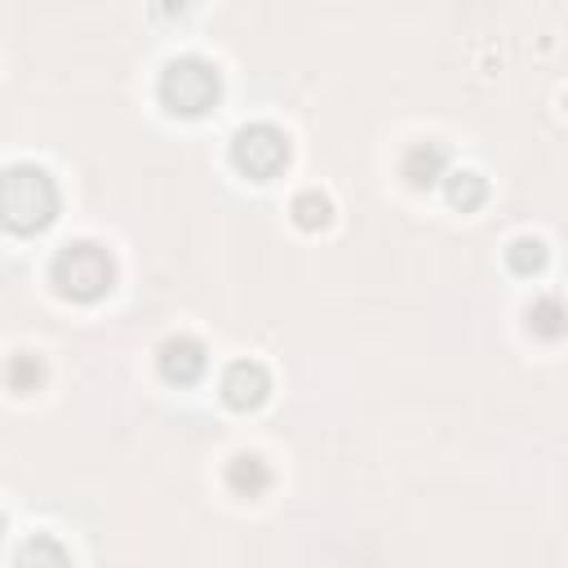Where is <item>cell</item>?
I'll return each instance as SVG.
<instances>
[{
    "mask_svg": "<svg viewBox=\"0 0 568 568\" xmlns=\"http://www.w3.org/2000/svg\"><path fill=\"white\" fill-rule=\"evenodd\" d=\"M484 195H488V182L479 173H470V169L448 173V200L457 209H475V204H484Z\"/></svg>",
    "mask_w": 568,
    "mask_h": 568,
    "instance_id": "11",
    "label": "cell"
},
{
    "mask_svg": "<svg viewBox=\"0 0 568 568\" xmlns=\"http://www.w3.org/2000/svg\"><path fill=\"white\" fill-rule=\"evenodd\" d=\"M58 213V186L40 164H13L4 173V222L13 231H40Z\"/></svg>",
    "mask_w": 568,
    "mask_h": 568,
    "instance_id": "2",
    "label": "cell"
},
{
    "mask_svg": "<svg viewBox=\"0 0 568 568\" xmlns=\"http://www.w3.org/2000/svg\"><path fill=\"white\" fill-rule=\"evenodd\" d=\"M506 262H510V271L532 275V271H541V266H546V244H541L537 235H519V240H510Z\"/></svg>",
    "mask_w": 568,
    "mask_h": 568,
    "instance_id": "12",
    "label": "cell"
},
{
    "mask_svg": "<svg viewBox=\"0 0 568 568\" xmlns=\"http://www.w3.org/2000/svg\"><path fill=\"white\" fill-rule=\"evenodd\" d=\"M40 377H44V368H40V359H36V355H13V359H9V386H13L18 395L36 390V386H40Z\"/></svg>",
    "mask_w": 568,
    "mask_h": 568,
    "instance_id": "13",
    "label": "cell"
},
{
    "mask_svg": "<svg viewBox=\"0 0 568 568\" xmlns=\"http://www.w3.org/2000/svg\"><path fill=\"white\" fill-rule=\"evenodd\" d=\"M226 488L235 493V497H262L266 488H271V466L257 457V453H240V457H231V466H226Z\"/></svg>",
    "mask_w": 568,
    "mask_h": 568,
    "instance_id": "8",
    "label": "cell"
},
{
    "mask_svg": "<svg viewBox=\"0 0 568 568\" xmlns=\"http://www.w3.org/2000/svg\"><path fill=\"white\" fill-rule=\"evenodd\" d=\"M217 67L186 53V58H173L164 71H160V102L173 111V115H204L213 102H217Z\"/></svg>",
    "mask_w": 568,
    "mask_h": 568,
    "instance_id": "3",
    "label": "cell"
},
{
    "mask_svg": "<svg viewBox=\"0 0 568 568\" xmlns=\"http://www.w3.org/2000/svg\"><path fill=\"white\" fill-rule=\"evenodd\" d=\"M564 102H568V98H564Z\"/></svg>",
    "mask_w": 568,
    "mask_h": 568,
    "instance_id": "15",
    "label": "cell"
},
{
    "mask_svg": "<svg viewBox=\"0 0 568 568\" xmlns=\"http://www.w3.org/2000/svg\"><path fill=\"white\" fill-rule=\"evenodd\" d=\"M231 160H235L240 173L266 182L288 164V138L275 124H244L231 142Z\"/></svg>",
    "mask_w": 568,
    "mask_h": 568,
    "instance_id": "4",
    "label": "cell"
},
{
    "mask_svg": "<svg viewBox=\"0 0 568 568\" xmlns=\"http://www.w3.org/2000/svg\"><path fill=\"white\" fill-rule=\"evenodd\" d=\"M524 320H528V328H532L537 337L555 342V337H564V333H568V302H564V297H555V293H541V297H532V302H528Z\"/></svg>",
    "mask_w": 568,
    "mask_h": 568,
    "instance_id": "9",
    "label": "cell"
},
{
    "mask_svg": "<svg viewBox=\"0 0 568 568\" xmlns=\"http://www.w3.org/2000/svg\"><path fill=\"white\" fill-rule=\"evenodd\" d=\"M204 364H209L204 342H195V337H186V333H178V337H169V342L160 346V373H164L169 382H178V386H191V382L204 373Z\"/></svg>",
    "mask_w": 568,
    "mask_h": 568,
    "instance_id": "6",
    "label": "cell"
},
{
    "mask_svg": "<svg viewBox=\"0 0 568 568\" xmlns=\"http://www.w3.org/2000/svg\"><path fill=\"white\" fill-rule=\"evenodd\" d=\"M266 395H271V377H266V368H262L257 359H235V364L222 373V399H226L231 408L248 413V408H257Z\"/></svg>",
    "mask_w": 568,
    "mask_h": 568,
    "instance_id": "5",
    "label": "cell"
},
{
    "mask_svg": "<svg viewBox=\"0 0 568 568\" xmlns=\"http://www.w3.org/2000/svg\"><path fill=\"white\" fill-rule=\"evenodd\" d=\"M13 559H18V564H31V559H67V550H62V546H49V541H31V546H22Z\"/></svg>",
    "mask_w": 568,
    "mask_h": 568,
    "instance_id": "14",
    "label": "cell"
},
{
    "mask_svg": "<svg viewBox=\"0 0 568 568\" xmlns=\"http://www.w3.org/2000/svg\"><path fill=\"white\" fill-rule=\"evenodd\" d=\"M328 217H333L328 195H320V191H302V195H293V222H297L302 231H320V226H328Z\"/></svg>",
    "mask_w": 568,
    "mask_h": 568,
    "instance_id": "10",
    "label": "cell"
},
{
    "mask_svg": "<svg viewBox=\"0 0 568 568\" xmlns=\"http://www.w3.org/2000/svg\"><path fill=\"white\" fill-rule=\"evenodd\" d=\"M448 169V151L439 146V142H413L408 151H404V164H399V173L408 178V186H435L439 178H448L444 173Z\"/></svg>",
    "mask_w": 568,
    "mask_h": 568,
    "instance_id": "7",
    "label": "cell"
},
{
    "mask_svg": "<svg viewBox=\"0 0 568 568\" xmlns=\"http://www.w3.org/2000/svg\"><path fill=\"white\" fill-rule=\"evenodd\" d=\"M49 275H53V284H58L62 297H71V302H98L115 284V262H111V253L102 244L71 240V244L58 248Z\"/></svg>",
    "mask_w": 568,
    "mask_h": 568,
    "instance_id": "1",
    "label": "cell"
}]
</instances>
